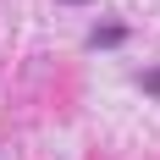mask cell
<instances>
[{"mask_svg":"<svg viewBox=\"0 0 160 160\" xmlns=\"http://www.w3.org/2000/svg\"><path fill=\"white\" fill-rule=\"evenodd\" d=\"M144 88H149V94H160V66H155V72L144 78Z\"/></svg>","mask_w":160,"mask_h":160,"instance_id":"cell-1","label":"cell"},{"mask_svg":"<svg viewBox=\"0 0 160 160\" xmlns=\"http://www.w3.org/2000/svg\"><path fill=\"white\" fill-rule=\"evenodd\" d=\"M72 6H88V0H72Z\"/></svg>","mask_w":160,"mask_h":160,"instance_id":"cell-2","label":"cell"}]
</instances>
